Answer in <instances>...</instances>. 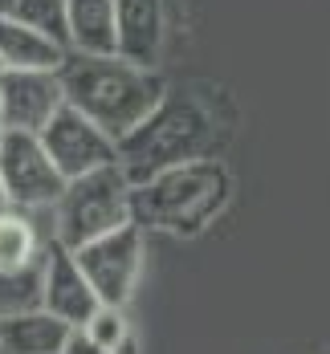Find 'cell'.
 <instances>
[{"instance_id":"6da1fadb","label":"cell","mask_w":330,"mask_h":354,"mask_svg":"<svg viewBox=\"0 0 330 354\" xmlns=\"http://www.w3.org/2000/svg\"><path fill=\"white\" fill-rule=\"evenodd\" d=\"M57 73H62L66 106L86 114L114 142L127 139L143 118H151V110L167 98V82L159 73L143 70V66H131L118 53L114 57L70 53Z\"/></svg>"},{"instance_id":"7a4b0ae2","label":"cell","mask_w":330,"mask_h":354,"mask_svg":"<svg viewBox=\"0 0 330 354\" xmlns=\"http://www.w3.org/2000/svg\"><path fill=\"white\" fill-rule=\"evenodd\" d=\"M232 179L217 159H192L131 187V220L176 236H196L212 216L224 212Z\"/></svg>"},{"instance_id":"3957f363","label":"cell","mask_w":330,"mask_h":354,"mask_svg":"<svg viewBox=\"0 0 330 354\" xmlns=\"http://www.w3.org/2000/svg\"><path fill=\"white\" fill-rule=\"evenodd\" d=\"M212 142H217L212 114L196 98H172L167 94L151 110V118H143L127 139H118V167L127 171L131 187H135V183L159 176L167 167L208 159Z\"/></svg>"},{"instance_id":"277c9868","label":"cell","mask_w":330,"mask_h":354,"mask_svg":"<svg viewBox=\"0 0 330 354\" xmlns=\"http://www.w3.org/2000/svg\"><path fill=\"white\" fill-rule=\"evenodd\" d=\"M122 224H131V179L118 163L70 179L53 204V241L70 252Z\"/></svg>"},{"instance_id":"5b68a950","label":"cell","mask_w":330,"mask_h":354,"mask_svg":"<svg viewBox=\"0 0 330 354\" xmlns=\"http://www.w3.org/2000/svg\"><path fill=\"white\" fill-rule=\"evenodd\" d=\"M0 183H4L8 208H21V212L53 208L66 192V176L45 155L41 135H25V131L0 135Z\"/></svg>"},{"instance_id":"8992f818","label":"cell","mask_w":330,"mask_h":354,"mask_svg":"<svg viewBox=\"0 0 330 354\" xmlns=\"http://www.w3.org/2000/svg\"><path fill=\"white\" fill-rule=\"evenodd\" d=\"M73 261L86 273V281L98 293L102 306H122L127 310V301L139 285V273H143V228L131 220V224L114 228V232L90 241V245L73 248Z\"/></svg>"},{"instance_id":"52a82bcc","label":"cell","mask_w":330,"mask_h":354,"mask_svg":"<svg viewBox=\"0 0 330 354\" xmlns=\"http://www.w3.org/2000/svg\"><path fill=\"white\" fill-rule=\"evenodd\" d=\"M41 147L53 159V167L66 176V183L77 176H90L98 167L118 163V142L110 139L107 131H98L86 114H77L73 106H62L49 127L41 131Z\"/></svg>"},{"instance_id":"ba28073f","label":"cell","mask_w":330,"mask_h":354,"mask_svg":"<svg viewBox=\"0 0 330 354\" xmlns=\"http://www.w3.org/2000/svg\"><path fill=\"white\" fill-rule=\"evenodd\" d=\"M62 106L66 90L57 70H8L0 77V131L41 135Z\"/></svg>"},{"instance_id":"9c48e42d","label":"cell","mask_w":330,"mask_h":354,"mask_svg":"<svg viewBox=\"0 0 330 354\" xmlns=\"http://www.w3.org/2000/svg\"><path fill=\"white\" fill-rule=\"evenodd\" d=\"M98 293L90 289L86 273L77 269L70 248H62L57 241L45 245V285H41V310H49L53 318H62L66 326L82 330L98 310Z\"/></svg>"},{"instance_id":"30bf717a","label":"cell","mask_w":330,"mask_h":354,"mask_svg":"<svg viewBox=\"0 0 330 354\" xmlns=\"http://www.w3.org/2000/svg\"><path fill=\"white\" fill-rule=\"evenodd\" d=\"M163 0H118V57L131 66L155 70L163 53Z\"/></svg>"},{"instance_id":"8fae6325","label":"cell","mask_w":330,"mask_h":354,"mask_svg":"<svg viewBox=\"0 0 330 354\" xmlns=\"http://www.w3.org/2000/svg\"><path fill=\"white\" fill-rule=\"evenodd\" d=\"M70 53L114 57L118 53V0H66Z\"/></svg>"},{"instance_id":"7c38bea8","label":"cell","mask_w":330,"mask_h":354,"mask_svg":"<svg viewBox=\"0 0 330 354\" xmlns=\"http://www.w3.org/2000/svg\"><path fill=\"white\" fill-rule=\"evenodd\" d=\"M70 57L66 45H57L53 37L37 33L29 25H21L17 17L0 12V62L8 70H62Z\"/></svg>"},{"instance_id":"4fadbf2b","label":"cell","mask_w":330,"mask_h":354,"mask_svg":"<svg viewBox=\"0 0 330 354\" xmlns=\"http://www.w3.org/2000/svg\"><path fill=\"white\" fill-rule=\"evenodd\" d=\"M73 326L53 318L49 310H29V314H8L0 318V346L8 354H62Z\"/></svg>"},{"instance_id":"5bb4252c","label":"cell","mask_w":330,"mask_h":354,"mask_svg":"<svg viewBox=\"0 0 330 354\" xmlns=\"http://www.w3.org/2000/svg\"><path fill=\"white\" fill-rule=\"evenodd\" d=\"M49 241H41L37 224L21 208H0V273L8 269H25L41 261Z\"/></svg>"},{"instance_id":"9a60e30c","label":"cell","mask_w":330,"mask_h":354,"mask_svg":"<svg viewBox=\"0 0 330 354\" xmlns=\"http://www.w3.org/2000/svg\"><path fill=\"white\" fill-rule=\"evenodd\" d=\"M41 285H45V252H41V261L25 265V269L0 273V318L41 310Z\"/></svg>"},{"instance_id":"2e32d148","label":"cell","mask_w":330,"mask_h":354,"mask_svg":"<svg viewBox=\"0 0 330 354\" xmlns=\"http://www.w3.org/2000/svg\"><path fill=\"white\" fill-rule=\"evenodd\" d=\"M107 354H131L135 351V334H131V318L122 306H98L94 318L82 326Z\"/></svg>"},{"instance_id":"e0dca14e","label":"cell","mask_w":330,"mask_h":354,"mask_svg":"<svg viewBox=\"0 0 330 354\" xmlns=\"http://www.w3.org/2000/svg\"><path fill=\"white\" fill-rule=\"evenodd\" d=\"M21 25H29L37 33L53 37L57 45L70 49V33H66V0H12V12Z\"/></svg>"},{"instance_id":"ac0fdd59","label":"cell","mask_w":330,"mask_h":354,"mask_svg":"<svg viewBox=\"0 0 330 354\" xmlns=\"http://www.w3.org/2000/svg\"><path fill=\"white\" fill-rule=\"evenodd\" d=\"M62 354H107L86 330H70V338H66V346H62Z\"/></svg>"},{"instance_id":"d6986e66","label":"cell","mask_w":330,"mask_h":354,"mask_svg":"<svg viewBox=\"0 0 330 354\" xmlns=\"http://www.w3.org/2000/svg\"><path fill=\"white\" fill-rule=\"evenodd\" d=\"M0 12H12V0H0Z\"/></svg>"},{"instance_id":"ffe728a7","label":"cell","mask_w":330,"mask_h":354,"mask_svg":"<svg viewBox=\"0 0 330 354\" xmlns=\"http://www.w3.org/2000/svg\"><path fill=\"white\" fill-rule=\"evenodd\" d=\"M0 208H8V200H4V183H0Z\"/></svg>"},{"instance_id":"44dd1931","label":"cell","mask_w":330,"mask_h":354,"mask_svg":"<svg viewBox=\"0 0 330 354\" xmlns=\"http://www.w3.org/2000/svg\"><path fill=\"white\" fill-rule=\"evenodd\" d=\"M0 77H4V62H0Z\"/></svg>"},{"instance_id":"7402d4cb","label":"cell","mask_w":330,"mask_h":354,"mask_svg":"<svg viewBox=\"0 0 330 354\" xmlns=\"http://www.w3.org/2000/svg\"><path fill=\"white\" fill-rule=\"evenodd\" d=\"M0 354H8V351H4V346H0Z\"/></svg>"},{"instance_id":"603a6c76","label":"cell","mask_w":330,"mask_h":354,"mask_svg":"<svg viewBox=\"0 0 330 354\" xmlns=\"http://www.w3.org/2000/svg\"><path fill=\"white\" fill-rule=\"evenodd\" d=\"M0 135H4V131H0Z\"/></svg>"}]
</instances>
